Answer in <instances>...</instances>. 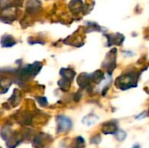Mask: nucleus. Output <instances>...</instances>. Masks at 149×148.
Returning <instances> with one entry per match:
<instances>
[{
  "instance_id": "obj_6",
  "label": "nucleus",
  "mask_w": 149,
  "mask_h": 148,
  "mask_svg": "<svg viewBox=\"0 0 149 148\" xmlns=\"http://www.w3.org/2000/svg\"><path fill=\"white\" fill-rule=\"evenodd\" d=\"M115 139L119 141H123L125 140V139L127 138V133L123 130H120L118 129V131L114 133Z\"/></svg>"
},
{
  "instance_id": "obj_5",
  "label": "nucleus",
  "mask_w": 149,
  "mask_h": 148,
  "mask_svg": "<svg viewBox=\"0 0 149 148\" xmlns=\"http://www.w3.org/2000/svg\"><path fill=\"white\" fill-rule=\"evenodd\" d=\"M85 140L81 136H79L72 141L71 148H85Z\"/></svg>"
},
{
  "instance_id": "obj_1",
  "label": "nucleus",
  "mask_w": 149,
  "mask_h": 148,
  "mask_svg": "<svg viewBox=\"0 0 149 148\" xmlns=\"http://www.w3.org/2000/svg\"><path fill=\"white\" fill-rule=\"evenodd\" d=\"M57 120H58V133H65L71 130L72 124L70 119L65 116H58L57 118Z\"/></svg>"
},
{
  "instance_id": "obj_9",
  "label": "nucleus",
  "mask_w": 149,
  "mask_h": 148,
  "mask_svg": "<svg viewBox=\"0 0 149 148\" xmlns=\"http://www.w3.org/2000/svg\"><path fill=\"white\" fill-rule=\"evenodd\" d=\"M0 148H2V147H0Z\"/></svg>"
},
{
  "instance_id": "obj_3",
  "label": "nucleus",
  "mask_w": 149,
  "mask_h": 148,
  "mask_svg": "<svg viewBox=\"0 0 149 148\" xmlns=\"http://www.w3.org/2000/svg\"><path fill=\"white\" fill-rule=\"evenodd\" d=\"M48 135L43 134V133H39L38 134L35 138H34V141H33V146L34 148H42L47 142L48 140Z\"/></svg>"
},
{
  "instance_id": "obj_7",
  "label": "nucleus",
  "mask_w": 149,
  "mask_h": 148,
  "mask_svg": "<svg viewBox=\"0 0 149 148\" xmlns=\"http://www.w3.org/2000/svg\"><path fill=\"white\" fill-rule=\"evenodd\" d=\"M100 141H101V137H100V134H97V135L92 137V139L90 140V142H91L92 144H95V145L100 144Z\"/></svg>"
},
{
  "instance_id": "obj_8",
  "label": "nucleus",
  "mask_w": 149,
  "mask_h": 148,
  "mask_svg": "<svg viewBox=\"0 0 149 148\" xmlns=\"http://www.w3.org/2000/svg\"><path fill=\"white\" fill-rule=\"evenodd\" d=\"M133 148H140V146H139L138 144H136V145H134V147Z\"/></svg>"
},
{
  "instance_id": "obj_4",
  "label": "nucleus",
  "mask_w": 149,
  "mask_h": 148,
  "mask_svg": "<svg viewBox=\"0 0 149 148\" xmlns=\"http://www.w3.org/2000/svg\"><path fill=\"white\" fill-rule=\"evenodd\" d=\"M98 120H99L98 116L94 114H89L83 119V123L86 126H92V125H94Z\"/></svg>"
},
{
  "instance_id": "obj_2",
  "label": "nucleus",
  "mask_w": 149,
  "mask_h": 148,
  "mask_svg": "<svg viewBox=\"0 0 149 148\" xmlns=\"http://www.w3.org/2000/svg\"><path fill=\"white\" fill-rule=\"evenodd\" d=\"M118 124L115 121H109L106 122L102 126V133L104 134H114L118 131Z\"/></svg>"
}]
</instances>
